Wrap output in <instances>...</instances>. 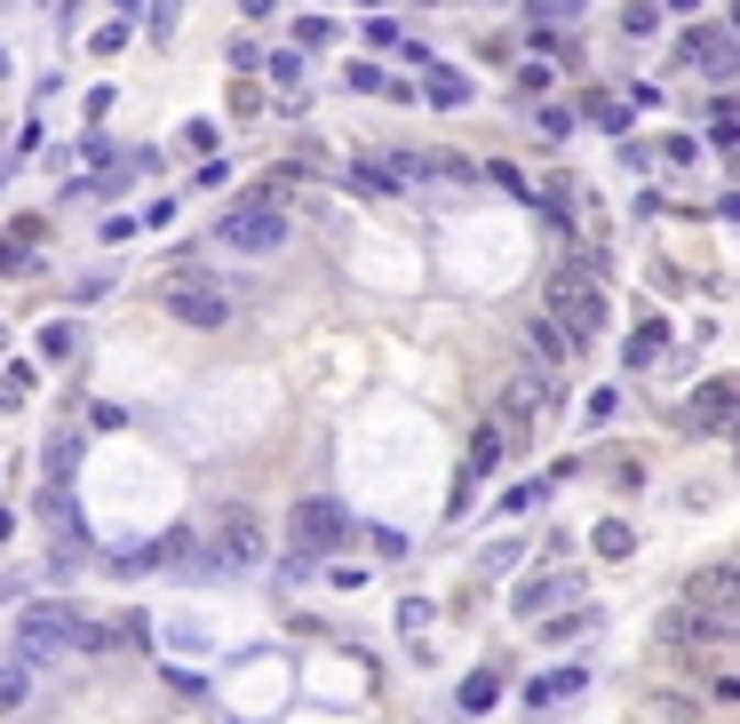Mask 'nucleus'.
<instances>
[{
	"mask_svg": "<svg viewBox=\"0 0 740 724\" xmlns=\"http://www.w3.org/2000/svg\"><path fill=\"white\" fill-rule=\"evenodd\" d=\"M550 319L574 334V351L605 334V319H614V310H605V287H597L589 263H557V271H550Z\"/></svg>",
	"mask_w": 740,
	"mask_h": 724,
	"instance_id": "f257e3e1",
	"label": "nucleus"
},
{
	"mask_svg": "<svg viewBox=\"0 0 740 724\" xmlns=\"http://www.w3.org/2000/svg\"><path fill=\"white\" fill-rule=\"evenodd\" d=\"M287 534H295V558H287V573H311V566L327 558V549H343V541H351V517H343V502H334V494H302Z\"/></svg>",
	"mask_w": 740,
	"mask_h": 724,
	"instance_id": "f03ea898",
	"label": "nucleus"
},
{
	"mask_svg": "<svg viewBox=\"0 0 740 724\" xmlns=\"http://www.w3.org/2000/svg\"><path fill=\"white\" fill-rule=\"evenodd\" d=\"M16 637L32 652H73V645H104V629L80 613V605H64V597H41V605H24L16 613Z\"/></svg>",
	"mask_w": 740,
	"mask_h": 724,
	"instance_id": "7ed1b4c3",
	"label": "nucleus"
},
{
	"mask_svg": "<svg viewBox=\"0 0 740 724\" xmlns=\"http://www.w3.org/2000/svg\"><path fill=\"white\" fill-rule=\"evenodd\" d=\"M216 239H223V248H240V255H279L287 248V216H279L272 199H240L216 223Z\"/></svg>",
	"mask_w": 740,
	"mask_h": 724,
	"instance_id": "20e7f679",
	"label": "nucleus"
},
{
	"mask_svg": "<svg viewBox=\"0 0 740 724\" xmlns=\"http://www.w3.org/2000/svg\"><path fill=\"white\" fill-rule=\"evenodd\" d=\"M167 310H176L184 327H199V334H216V327H231V287H216V279H199V271H176V287H167Z\"/></svg>",
	"mask_w": 740,
	"mask_h": 724,
	"instance_id": "39448f33",
	"label": "nucleus"
},
{
	"mask_svg": "<svg viewBox=\"0 0 740 724\" xmlns=\"http://www.w3.org/2000/svg\"><path fill=\"white\" fill-rule=\"evenodd\" d=\"M661 637H669V645H732V637H740V613H717V605L677 597V605L661 613Z\"/></svg>",
	"mask_w": 740,
	"mask_h": 724,
	"instance_id": "423d86ee",
	"label": "nucleus"
},
{
	"mask_svg": "<svg viewBox=\"0 0 740 724\" xmlns=\"http://www.w3.org/2000/svg\"><path fill=\"white\" fill-rule=\"evenodd\" d=\"M677 64H693V73H709V80H740V32H685V48Z\"/></svg>",
	"mask_w": 740,
	"mask_h": 724,
	"instance_id": "0eeeda50",
	"label": "nucleus"
},
{
	"mask_svg": "<svg viewBox=\"0 0 740 724\" xmlns=\"http://www.w3.org/2000/svg\"><path fill=\"white\" fill-rule=\"evenodd\" d=\"M255 558H263V526H255L247 509H231V517H223V534H216V566L231 573V566H255Z\"/></svg>",
	"mask_w": 740,
	"mask_h": 724,
	"instance_id": "6e6552de",
	"label": "nucleus"
},
{
	"mask_svg": "<svg viewBox=\"0 0 740 724\" xmlns=\"http://www.w3.org/2000/svg\"><path fill=\"white\" fill-rule=\"evenodd\" d=\"M685 597L693 605H717V613H740V566H700L685 581Z\"/></svg>",
	"mask_w": 740,
	"mask_h": 724,
	"instance_id": "1a4fd4ad",
	"label": "nucleus"
},
{
	"mask_svg": "<svg viewBox=\"0 0 740 724\" xmlns=\"http://www.w3.org/2000/svg\"><path fill=\"white\" fill-rule=\"evenodd\" d=\"M732 414H740V391H732V383H700V391H693V430H732Z\"/></svg>",
	"mask_w": 740,
	"mask_h": 724,
	"instance_id": "9d476101",
	"label": "nucleus"
},
{
	"mask_svg": "<svg viewBox=\"0 0 740 724\" xmlns=\"http://www.w3.org/2000/svg\"><path fill=\"white\" fill-rule=\"evenodd\" d=\"M526 342H533V359H550V366H565V351H574V334L557 319H526Z\"/></svg>",
	"mask_w": 740,
	"mask_h": 724,
	"instance_id": "9b49d317",
	"label": "nucleus"
},
{
	"mask_svg": "<svg viewBox=\"0 0 740 724\" xmlns=\"http://www.w3.org/2000/svg\"><path fill=\"white\" fill-rule=\"evenodd\" d=\"M557 597H574V581H565V573H542V581H526V590H518V613L533 621V613H550Z\"/></svg>",
	"mask_w": 740,
	"mask_h": 724,
	"instance_id": "f8f14e48",
	"label": "nucleus"
},
{
	"mask_svg": "<svg viewBox=\"0 0 740 724\" xmlns=\"http://www.w3.org/2000/svg\"><path fill=\"white\" fill-rule=\"evenodd\" d=\"M351 191L390 199V191H407V184H398V167H390V160H351Z\"/></svg>",
	"mask_w": 740,
	"mask_h": 724,
	"instance_id": "ddd939ff",
	"label": "nucleus"
},
{
	"mask_svg": "<svg viewBox=\"0 0 740 724\" xmlns=\"http://www.w3.org/2000/svg\"><path fill=\"white\" fill-rule=\"evenodd\" d=\"M582 684H589L582 669H550V677H533V684H526V701H533V709H550V701H565V693H582Z\"/></svg>",
	"mask_w": 740,
	"mask_h": 724,
	"instance_id": "4468645a",
	"label": "nucleus"
},
{
	"mask_svg": "<svg viewBox=\"0 0 740 724\" xmlns=\"http://www.w3.org/2000/svg\"><path fill=\"white\" fill-rule=\"evenodd\" d=\"M501 454H510V438H501V423H486L478 438H470V462H462V470H470V478H486Z\"/></svg>",
	"mask_w": 740,
	"mask_h": 724,
	"instance_id": "2eb2a0df",
	"label": "nucleus"
},
{
	"mask_svg": "<svg viewBox=\"0 0 740 724\" xmlns=\"http://www.w3.org/2000/svg\"><path fill=\"white\" fill-rule=\"evenodd\" d=\"M494 693H501V669H470V677H462V716H486Z\"/></svg>",
	"mask_w": 740,
	"mask_h": 724,
	"instance_id": "dca6fc26",
	"label": "nucleus"
},
{
	"mask_svg": "<svg viewBox=\"0 0 740 724\" xmlns=\"http://www.w3.org/2000/svg\"><path fill=\"white\" fill-rule=\"evenodd\" d=\"M422 96L454 112V103H470V80H462V73H439V64H430V73H422Z\"/></svg>",
	"mask_w": 740,
	"mask_h": 724,
	"instance_id": "f3484780",
	"label": "nucleus"
},
{
	"mask_svg": "<svg viewBox=\"0 0 740 724\" xmlns=\"http://www.w3.org/2000/svg\"><path fill=\"white\" fill-rule=\"evenodd\" d=\"M582 112H589L597 128H614V135L629 128V103H621V96H605V88H589V96H582Z\"/></svg>",
	"mask_w": 740,
	"mask_h": 724,
	"instance_id": "a211bd4d",
	"label": "nucleus"
},
{
	"mask_svg": "<svg viewBox=\"0 0 740 724\" xmlns=\"http://www.w3.org/2000/svg\"><path fill=\"white\" fill-rule=\"evenodd\" d=\"M661 351H669V327H661V319H645V327L629 334V366H653Z\"/></svg>",
	"mask_w": 740,
	"mask_h": 724,
	"instance_id": "6ab92c4d",
	"label": "nucleus"
},
{
	"mask_svg": "<svg viewBox=\"0 0 740 724\" xmlns=\"http://www.w3.org/2000/svg\"><path fill=\"white\" fill-rule=\"evenodd\" d=\"M589 549H597V558H629V549H637V534L621 526V517H605V526L589 534Z\"/></svg>",
	"mask_w": 740,
	"mask_h": 724,
	"instance_id": "aec40b11",
	"label": "nucleus"
},
{
	"mask_svg": "<svg viewBox=\"0 0 740 724\" xmlns=\"http://www.w3.org/2000/svg\"><path fill=\"white\" fill-rule=\"evenodd\" d=\"M24 693H32V677H24L16 661H0V716H9V709H24Z\"/></svg>",
	"mask_w": 740,
	"mask_h": 724,
	"instance_id": "412c9836",
	"label": "nucleus"
},
{
	"mask_svg": "<svg viewBox=\"0 0 740 724\" xmlns=\"http://www.w3.org/2000/svg\"><path fill=\"white\" fill-rule=\"evenodd\" d=\"M542 494H550V478H526V486H510V494H501V509H510V517H526V509H542Z\"/></svg>",
	"mask_w": 740,
	"mask_h": 724,
	"instance_id": "4be33fe9",
	"label": "nucleus"
},
{
	"mask_svg": "<svg viewBox=\"0 0 740 724\" xmlns=\"http://www.w3.org/2000/svg\"><path fill=\"white\" fill-rule=\"evenodd\" d=\"M526 17H533V24H574L582 0H526Z\"/></svg>",
	"mask_w": 740,
	"mask_h": 724,
	"instance_id": "5701e85b",
	"label": "nucleus"
},
{
	"mask_svg": "<svg viewBox=\"0 0 740 724\" xmlns=\"http://www.w3.org/2000/svg\"><path fill=\"white\" fill-rule=\"evenodd\" d=\"M653 24H661V9H653V0H629V9H621V32H629V41H645Z\"/></svg>",
	"mask_w": 740,
	"mask_h": 724,
	"instance_id": "b1692460",
	"label": "nucleus"
},
{
	"mask_svg": "<svg viewBox=\"0 0 740 724\" xmlns=\"http://www.w3.org/2000/svg\"><path fill=\"white\" fill-rule=\"evenodd\" d=\"M73 342H80L73 327H64V319H48V327H41V359H73Z\"/></svg>",
	"mask_w": 740,
	"mask_h": 724,
	"instance_id": "393cba45",
	"label": "nucleus"
},
{
	"mask_svg": "<svg viewBox=\"0 0 740 724\" xmlns=\"http://www.w3.org/2000/svg\"><path fill=\"white\" fill-rule=\"evenodd\" d=\"M73 462H80V438H56L48 446V486H56V478H73Z\"/></svg>",
	"mask_w": 740,
	"mask_h": 724,
	"instance_id": "a878e982",
	"label": "nucleus"
},
{
	"mask_svg": "<svg viewBox=\"0 0 740 724\" xmlns=\"http://www.w3.org/2000/svg\"><path fill=\"white\" fill-rule=\"evenodd\" d=\"M486 184H501V191H510V199H533V191H526V176H518L510 160H494V167H486Z\"/></svg>",
	"mask_w": 740,
	"mask_h": 724,
	"instance_id": "bb28decb",
	"label": "nucleus"
},
{
	"mask_svg": "<svg viewBox=\"0 0 740 724\" xmlns=\"http://www.w3.org/2000/svg\"><path fill=\"white\" fill-rule=\"evenodd\" d=\"M24 391H32V366H9V374H0V406H24Z\"/></svg>",
	"mask_w": 740,
	"mask_h": 724,
	"instance_id": "cd10ccee",
	"label": "nucleus"
},
{
	"mask_svg": "<svg viewBox=\"0 0 740 724\" xmlns=\"http://www.w3.org/2000/svg\"><path fill=\"white\" fill-rule=\"evenodd\" d=\"M533 128H542V135H550V144H557V135H565V128H574V112H565V103H542V112H533Z\"/></svg>",
	"mask_w": 740,
	"mask_h": 724,
	"instance_id": "c85d7f7f",
	"label": "nucleus"
},
{
	"mask_svg": "<svg viewBox=\"0 0 740 724\" xmlns=\"http://www.w3.org/2000/svg\"><path fill=\"white\" fill-rule=\"evenodd\" d=\"M263 73H272L279 88H295V80H302V56H295V48H287V56H263Z\"/></svg>",
	"mask_w": 740,
	"mask_h": 724,
	"instance_id": "c756f323",
	"label": "nucleus"
},
{
	"mask_svg": "<svg viewBox=\"0 0 740 724\" xmlns=\"http://www.w3.org/2000/svg\"><path fill=\"white\" fill-rule=\"evenodd\" d=\"M518 96H550V64H518Z\"/></svg>",
	"mask_w": 740,
	"mask_h": 724,
	"instance_id": "7c9ffc66",
	"label": "nucleus"
},
{
	"mask_svg": "<svg viewBox=\"0 0 740 724\" xmlns=\"http://www.w3.org/2000/svg\"><path fill=\"white\" fill-rule=\"evenodd\" d=\"M263 112V96H255V80H240V88H231V120H255Z\"/></svg>",
	"mask_w": 740,
	"mask_h": 724,
	"instance_id": "2f4dec72",
	"label": "nucleus"
},
{
	"mask_svg": "<svg viewBox=\"0 0 740 724\" xmlns=\"http://www.w3.org/2000/svg\"><path fill=\"white\" fill-rule=\"evenodd\" d=\"M184 152L208 160V152H216V128H208V120H191V128H184Z\"/></svg>",
	"mask_w": 740,
	"mask_h": 724,
	"instance_id": "473e14b6",
	"label": "nucleus"
},
{
	"mask_svg": "<svg viewBox=\"0 0 740 724\" xmlns=\"http://www.w3.org/2000/svg\"><path fill=\"white\" fill-rule=\"evenodd\" d=\"M120 41H128V17H112L104 32H96V56H120Z\"/></svg>",
	"mask_w": 740,
	"mask_h": 724,
	"instance_id": "72a5a7b5",
	"label": "nucleus"
},
{
	"mask_svg": "<svg viewBox=\"0 0 740 724\" xmlns=\"http://www.w3.org/2000/svg\"><path fill=\"white\" fill-rule=\"evenodd\" d=\"M589 621H597V613H574V621H550V629H542V637H550V645H565V637H582V629H589Z\"/></svg>",
	"mask_w": 740,
	"mask_h": 724,
	"instance_id": "f704fd0d",
	"label": "nucleus"
},
{
	"mask_svg": "<svg viewBox=\"0 0 740 724\" xmlns=\"http://www.w3.org/2000/svg\"><path fill=\"white\" fill-rule=\"evenodd\" d=\"M240 9H247V17H272V9H279V0H240Z\"/></svg>",
	"mask_w": 740,
	"mask_h": 724,
	"instance_id": "c9c22d12",
	"label": "nucleus"
},
{
	"mask_svg": "<svg viewBox=\"0 0 740 724\" xmlns=\"http://www.w3.org/2000/svg\"><path fill=\"white\" fill-rule=\"evenodd\" d=\"M661 9H677V17H693V9H700V0H661Z\"/></svg>",
	"mask_w": 740,
	"mask_h": 724,
	"instance_id": "e433bc0d",
	"label": "nucleus"
},
{
	"mask_svg": "<svg viewBox=\"0 0 740 724\" xmlns=\"http://www.w3.org/2000/svg\"><path fill=\"white\" fill-rule=\"evenodd\" d=\"M732 32H740V0H732Z\"/></svg>",
	"mask_w": 740,
	"mask_h": 724,
	"instance_id": "4c0bfd02",
	"label": "nucleus"
},
{
	"mask_svg": "<svg viewBox=\"0 0 740 724\" xmlns=\"http://www.w3.org/2000/svg\"><path fill=\"white\" fill-rule=\"evenodd\" d=\"M0 73H9V48H0Z\"/></svg>",
	"mask_w": 740,
	"mask_h": 724,
	"instance_id": "58836bf2",
	"label": "nucleus"
},
{
	"mask_svg": "<svg viewBox=\"0 0 740 724\" xmlns=\"http://www.w3.org/2000/svg\"><path fill=\"white\" fill-rule=\"evenodd\" d=\"M732 438H740V414H732Z\"/></svg>",
	"mask_w": 740,
	"mask_h": 724,
	"instance_id": "ea45409f",
	"label": "nucleus"
},
{
	"mask_svg": "<svg viewBox=\"0 0 740 724\" xmlns=\"http://www.w3.org/2000/svg\"><path fill=\"white\" fill-rule=\"evenodd\" d=\"M366 9H375V0H366Z\"/></svg>",
	"mask_w": 740,
	"mask_h": 724,
	"instance_id": "a19ab883",
	"label": "nucleus"
},
{
	"mask_svg": "<svg viewBox=\"0 0 740 724\" xmlns=\"http://www.w3.org/2000/svg\"><path fill=\"white\" fill-rule=\"evenodd\" d=\"M0 9H9V0H0Z\"/></svg>",
	"mask_w": 740,
	"mask_h": 724,
	"instance_id": "79ce46f5",
	"label": "nucleus"
},
{
	"mask_svg": "<svg viewBox=\"0 0 740 724\" xmlns=\"http://www.w3.org/2000/svg\"><path fill=\"white\" fill-rule=\"evenodd\" d=\"M732 566H740V558H732Z\"/></svg>",
	"mask_w": 740,
	"mask_h": 724,
	"instance_id": "37998d69",
	"label": "nucleus"
}]
</instances>
